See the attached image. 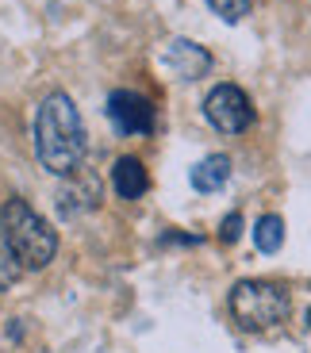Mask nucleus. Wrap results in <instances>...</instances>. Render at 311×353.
<instances>
[{"label":"nucleus","mask_w":311,"mask_h":353,"mask_svg":"<svg viewBox=\"0 0 311 353\" xmlns=\"http://www.w3.org/2000/svg\"><path fill=\"white\" fill-rule=\"evenodd\" d=\"M292 311V296L277 281H239L231 288V315L242 330H273Z\"/></svg>","instance_id":"nucleus-3"},{"label":"nucleus","mask_w":311,"mask_h":353,"mask_svg":"<svg viewBox=\"0 0 311 353\" xmlns=\"http://www.w3.org/2000/svg\"><path fill=\"white\" fill-rule=\"evenodd\" d=\"M239 234H242V215L231 212L227 219H223V227H219V242H227V246H231V242H239Z\"/></svg>","instance_id":"nucleus-13"},{"label":"nucleus","mask_w":311,"mask_h":353,"mask_svg":"<svg viewBox=\"0 0 311 353\" xmlns=\"http://www.w3.org/2000/svg\"><path fill=\"white\" fill-rule=\"evenodd\" d=\"M308 327H311V307H308Z\"/></svg>","instance_id":"nucleus-14"},{"label":"nucleus","mask_w":311,"mask_h":353,"mask_svg":"<svg viewBox=\"0 0 311 353\" xmlns=\"http://www.w3.org/2000/svg\"><path fill=\"white\" fill-rule=\"evenodd\" d=\"M85 119L66 92H50L35 112V154L54 176H73L85 161Z\"/></svg>","instance_id":"nucleus-1"},{"label":"nucleus","mask_w":311,"mask_h":353,"mask_svg":"<svg viewBox=\"0 0 311 353\" xmlns=\"http://www.w3.org/2000/svg\"><path fill=\"white\" fill-rule=\"evenodd\" d=\"M281 242H285V223H281V215H261L258 227H254V246L261 254H277Z\"/></svg>","instance_id":"nucleus-10"},{"label":"nucleus","mask_w":311,"mask_h":353,"mask_svg":"<svg viewBox=\"0 0 311 353\" xmlns=\"http://www.w3.org/2000/svg\"><path fill=\"white\" fill-rule=\"evenodd\" d=\"M112 188H116L123 200H139V196H146V188H150V173H146V165L139 158H119L116 169H112Z\"/></svg>","instance_id":"nucleus-7"},{"label":"nucleus","mask_w":311,"mask_h":353,"mask_svg":"<svg viewBox=\"0 0 311 353\" xmlns=\"http://www.w3.org/2000/svg\"><path fill=\"white\" fill-rule=\"evenodd\" d=\"M0 234H4V242L12 246V254L19 257L23 269H46L58 254L54 227L19 196L4 200V208H0Z\"/></svg>","instance_id":"nucleus-2"},{"label":"nucleus","mask_w":311,"mask_h":353,"mask_svg":"<svg viewBox=\"0 0 311 353\" xmlns=\"http://www.w3.org/2000/svg\"><path fill=\"white\" fill-rule=\"evenodd\" d=\"M19 273H23V265H19V257L12 254V246L4 242V234H0V292L12 288V284L19 281Z\"/></svg>","instance_id":"nucleus-11"},{"label":"nucleus","mask_w":311,"mask_h":353,"mask_svg":"<svg viewBox=\"0 0 311 353\" xmlns=\"http://www.w3.org/2000/svg\"><path fill=\"white\" fill-rule=\"evenodd\" d=\"M108 115H112V123L123 134H150L154 131V104L143 92H131V88H116L108 97Z\"/></svg>","instance_id":"nucleus-5"},{"label":"nucleus","mask_w":311,"mask_h":353,"mask_svg":"<svg viewBox=\"0 0 311 353\" xmlns=\"http://www.w3.org/2000/svg\"><path fill=\"white\" fill-rule=\"evenodd\" d=\"M208 8H212L215 16H223L227 23H239L242 16H250L254 0H208Z\"/></svg>","instance_id":"nucleus-12"},{"label":"nucleus","mask_w":311,"mask_h":353,"mask_svg":"<svg viewBox=\"0 0 311 353\" xmlns=\"http://www.w3.org/2000/svg\"><path fill=\"white\" fill-rule=\"evenodd\" d=\"M97 203H100V185L92 176H85V185L73 181V188H62V196H58V208H62L66 219H77L81 212H92Z\"/></svg>","instance_id":"nucleus-9"},{"label":"nucleus","mask_w":311,"mask_h":353,"mask_svg":"<svg viewBox=\"0 0 311 353\" xmlns=\"http://www.w3.org/2000/svg\"><path fill=\"white\" fill-rule=\"evenodd\" d=\"M204 115L223 134H242L254 127V104L239 85H215L204 100Z\"/></svg>","instance_id":"nucleus-4"},{"label":"nucleus","mask_w":311,"mask_h":353,"mask_svg":"<svg viewBox=\"0 0 311 353\" xmlns=\"http://www.w3.org/2000/svg\"><path fill=\"white\" fill-rule=\"evenodd\" d=\"M165 62L181 81H196V77H204V73L212 70V54H208L204 46L188 43V39H173L169 50H165Z\"/></svg>","instance_id":"nucleus-6"},{"label":"nucleus","mask_w":311,"mask_h":353,"mask_svg":"<svg viewBox=\"0 0 311 353\" xmlns=\"http://www.w3.org/2000/svg\"><path fill=\"white\" fill-rule=\"evenodd\" d=\"M231 181V158L227 154H212L192 169V188L196 192H219Z\"/></svg>","instance_id":"nucleus-8"}]
</instances>
